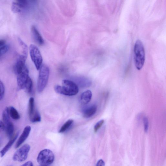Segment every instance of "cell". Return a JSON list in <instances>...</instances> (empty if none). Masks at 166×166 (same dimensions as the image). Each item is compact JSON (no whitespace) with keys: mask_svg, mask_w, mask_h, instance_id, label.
<instances>
[{"mask_svg":"<svg viewBox=\"0 0 166 166\" xmlns=\"http://www.w3.org/2000/svg\"><path fill=\"white\" fill-rule=\"evenodd\" d=\"M62 84V86L57 85L54 87L55 92L58 94L71 96L77 95L79 92L78 87L73 81L63 80Z\"/></svg>","mask_w":166,"mask_h":166,"instance_id":"6da1fadb","label":"cell"},{"mask_svg":"<svg viewBox=\"0 0 166 166\" xmlns=\"http://www.w3.org/2000/svg\"><path fill=\"white\" fill-rule=\"evenodd\" d=\"M134 60L136 69L140 70L143 67L145 61V52L143 43L140 40H137L134 49Z\"/></svg>","mask_w":166,"mask_h":166,"instance_id":"7a4b0ae2","label":"cell"},{"mask_svg":"<svg viewBox=\"0 0 166 166\" xmlns=\"http://www.w3.org/2000/svg\"><path fill=\"white\" fill-rule=\"evenodd\" d=\"M40 70L37 81V90L39 92H41L44 90L47 85L50 70L45 64L41 66Z\"/></svg>","mask_w":166,"mask_h":166,"instance_id":"3957f363","label":"cell"},{"mask_svg":"<svg viewBox=\"0 0 166 166\" xmlns=\"http://www.w3.org/2000/svg\"><path fill=\"white\" fill-rule=\"evenodd\" d=\"M55 159V155L52 151L49 149H44L41 151L37 158L38 163L42 166H48L53 163Z\"/></svg>","mask_w":166,"mask_h":166,"instance_id":"277c9868","label":"cell"},{"mask_svg":"<svg viewBox=\"0 0 166 166\" xmlns=\"http://www.w3.org/2000/svg\"><path fill=\"white\" fill-rule=\"evenodd\" d=\"M30 57L37 70L40 69L43 62V58L41 52L35 45L32 44L29 47Z\"/></svg>","mask_w":166,"mask_h":166,"instance_id":"5b68a950","label":"cell"},{"mask_svg":"<svg viewBox=\"0 0 166 166\" xmlns=\"http://www.w3.org/2000/svg\"><path fill=\"white\" fill-rule=\"evenodd\" d=\"M30 149V147L28 144L24 145L17 150L13 157V160L19 162H22L27 158Z\"/></svg>","mask_w":166,"mask_h":166,"instance_id":"8992f818","label":"cell"},{"mask_svg":"<svg viewBox=\"0 0 166 166\" xmlns=\"http://www.w3.org/2000/svg\"><path fill=\"white\" fill-rule=\"evenodd\" d=\"M17 75L18 89L24 90L26 83L30 77L29 75V71L27 67L20 74Z\"/></svg>","mask_w":166,"mask_h":166,"instance_id":"52a82bcc","label":"cell"},{"mask_svg":"<svg viewBox=\"0 0 166 166\" xmlns=\"http://www.w3.org/2000/svg\"><path fill=\"white\" fill-rule=\"evenodd\" d=\"M27 57L23 55L19 57L15 66L14 70L16 75L22 72L26 67V62Z\"/></svg>","mask_w":166,"mask_h":166,"instance_id":"ba28073f","label":"cell"},{"mask_svg":"<svg viewBox=\"0 0 166 166\" xmlns=\"http://www.w3.org/2000/svg\"><path fill=\"white\" fill-rule=\"evenodd\" d=\"M31 131L30 126H27L26 127L16 143L15 146L16 148H19L26 141L30 134Z\"/></svg>","mask_w":166,"mask_h":166,"instance_id":"9c48e42d","label":"cell"},{"mask_svg":"<svg viewBox=\"0 0 166 166\" xmlns=\"http://www.w3.org/2000/svg\"><path fill=\"white\" fill-rule=\"evenodd\" d=\"M32 35L34 40L40 46L43 45L44 43V40L35 26H32L31 28Z\"/></svg>","mask_w":166,"mask_h":166,"instance_id":"30bf717a","label":"cell"},{"mask_svg":"<svg viewBox=\"0 0 166 166\" xmlns=\"http://www.w3.org/2000/svg\"><path fill=\"white\" fill-rule=\"evenodd\" d=\"M74 82L77 85L82 87H88L90 86L92 82L89 79L82 77H77L74 79Z\"/></svg>","mask_w":166,"mask_h":166,"instance_id":"8fae6325","label":"cell"},{"mask_svg":"<svg viewBox=\"0 0 166 166\" xmlns=\"http://www.w3.org/2000/svg\"><path fill=\"white\" fill-rule=\"evenodd\" d=\"M18 135L19 133H18L15 135L13 137H12L11 138L10 140H9L6 146H5L4 148L1 150V152H0V155H1L2 157H4V156L8 152V151L11 147L12 145L15 142V141L17 139Z\"/></svg>","mask_w":166,"mask_h":166,"instance_id":"7c38bea8","label":"cell"},{"mask_svg":"<svg viewBox=\"0 0 166 166\" xmlns=\"http://www.w3.org/2000/svg\"><path fill=\"white\" fill-rule=\"evenodd\" d=\"M92 96V92L90 90H88L83 92L80 97L81 103L84 105L88 103L91 100Z\"/></svg>","mask_w":166,"mask_h":166,"instance_id":"4fadbf2b","label":"cell"},{"mask_svg":"<svg viewBox=\"0 0 166 166\" xmlns=\"http://www.w3.org/2000/svg\"><path fill=\"white\" fill-rule=\"evenodd\" d=\"M97 106L93 105L86 109L84 112V116L85 118H88L93 116L96 113Z\"/></svg>","mask_w":166,"mask_h":166,"instance_id":"5bb4252c","label":"cell"},{"mask_svg":"<svg viewBox=\"0 0 166 166\" xmlns=\"http://www.w3.org/2000/svg\"><path fill=\"white\" fill-rule=\"evenodd\" d=\"M37 111L35 110L33 98L31 97L29 100L28 105V114L30 119L36 114Z\"/></svg>","mask_w":166,"mask_h":166,"instance_id":"9a60e30c","label":"cell"},{"mask_svg":"<svg viewBox=\"0 0 166 166\" xmlns=\"http://www.w3.org/2000/svg\"><path fill=\"white\" fill-rule=\"evenodd\" d=\"M6 125L5 129L8 137L12 138L13 137L14 130V126L13 124L11 122H9Z\"/></svg>","mask_w":166,"mask_h":166,"instance_id":"2e32d148","label":"cell"},{"mask_svg":"<svg viewBox=\"0 0 166 166\" xmlns=\"http://www.w3.org/2000/svg\"><path fill=\"white\" fill-rule=\"evenodd\" d=\"M2 118L3 122L5 124H7L11 121L10 120V119L9 108L8 107H6L3 112Z\"/></svg>","mask_w":166,"mask_h":166,"instance_id":"e0dca14e","label":"cell"},{"mask_svg":"<svg viewBox=\"0 0 166 166\" xmlns=\"http://www.w3.org/2000/svg\"><path fill=\"white\" fill-rule=\"evenodd\" d=\"M10 116L11 118L15 120H17L20 118L18 112L14 107L11 106L9 108Z\"/></svg>","mask_w":166,"mask_h":166,"instance_id":"ac0fdd59","label":"cell"},{"mask_svg":"<svg viewBox=\"0 0 166 166\" xmlns=\"http://www.w3.org/2000/svg\"><path fill=\"white\" fill-rule=\"evenodd\" d=\"M18 41L22 48V55L27 57L28 54V48L27 45L20 38L18 39Z\"/></svg>","mask_w":166,"mask_h":166,"instance_id":"d6986e66","label":"cell"},{"mask_svg":"<svg viewBox=\"0 0 166 166\" xmlns=\"http://www.w3.org/2000/svg\"><path fill=\"white\" fill-rule=\"evenodd\" d=\"M73 122H74V120L72 119H70L67 120L66 122L62 126L59 131V133H63L64 132L69 128L70 127L72 124Z\"/></svg>","mask_w":166,"mask_h":166,"instance_id":"ffe728a7","label":"cell"},{"mask_svg":"<svg viewBox=\"0 0 166 166\" xmlns=\"http://www.w3.org/2000/svg\"><path fill=\"white\" fill-rule=\"evenodd\" d=\"M33 84L31 78H29L26 83L24 90L28 93H31L33 90Z\"/></svg>","mask_w":166,"mask_h":166,"instance_id":"44dd1931","label":"cell"},{"mask_svg":"<svg viewBox=\"0 0 166 166\" xmlns=\"http://www.w3.org/2000/svg\"><path fill=\"white\" fill-rule=\"evenodd\" d=\"M12 2L16 4L22 9L27 5V0H13Z\"/></svg>","mask_w":166,"mask_h":166,"instance_id":"7402d4cb","label":"cell"},{"mask_svg":"<svg viewBox=\"0 0 166 166\" xmlns=\"http://www.w3.org/2000/svg\"><path fill=\"white\" fill-rule=\"evenodd\" d=\"M30 119L33 123H37L41 121V117L40 114L37 111L36 114Z\"/></svg>","mask_w":166,"mask_h":166,"instance_id":"603a6c76","label":"cell"},{"mask_svg":"<svg viewBox=\"0 0 166 166\" xmlns=\"http://www.w3.org/2000/svg\"><path fill=\"white\" fill-rule=\"evenodd\" d=\"M22 9L17 4L13 2L12 6V10L14 13H19L21 12Z\"/></svg>","mask_w":166,"mask_h":166,"instance_id":"cb8c5ba5","label":"cell"},{"mask_svg":"<svg viewBox=\"0 0 166 166\" xmlns=\"http://www.w3.org/2000/svg\"><path fill=\"white\" fill-rule=\"evenodd\" d=\"M5 93V87L2 82L0 80V101L3 98Z\"/></svg>","mask_w":166,"mask_h":166,"instance_id":"d4e9b609","label":"cell"},{"mask_svg":"<svg viewBox=\"0 0 166 166\" xmlns=\"http://www.w3.org/2000/svg\"><path fill=\"white\" fill-rule=\"evenodd\" d=\"M104 120H101L95 124L94 126V131L95 132H96L101 127V126L104 124Z\"/></svg>","mask_w":166,"mask_h":166,"instance_id":"484cf974","label":"cell"},{"mask_svg":"<svg viewBox=\"0 0 166 166\" xmlns=\"http://www.w3.org/2000/svg\"><path fill=\"white\" fill-rule=\"evenodd\" d=\"M9 47L7 45H4L0 48V57L5 54L9 50Z\"/></svg>","mask_w":166,"mask_h":166,"instance_id":"4316f807","label":"cell"},{"mask_svg":"<svg viewBox=\"0 0 166 166\" xmlns=\"http://www.w3.org/2000/svg\"><path fill=\"white\" fill-rule=\"evenodd\" d=\"M144 130L145 133H147L149 128V121L148 119L145 117L144 119Z\"/></svg>","mask_w":166,"mask_h":166,"instance_id":"83f0119b","label":"cell"},{"mask_svg":"<svg viewBox=\"0 0 166 166\" xmlns=\"http://www.w3.org/2000/svg\"><path fill=\"white\" fill-rule=\"evenodd\" d=\"M105 163L104 161L100 159L98 161V162L97 163L96 166H105Z\"/></svg>","mask_w":166,"mask_h":166,"instance_id":"f1b7e54d","label":"cell"},{"mask_svg":"<svg viewBox=\"0 0 166 166\" xmlns=\"http://www.w3.org/2000/svg\"><path fill=\"white\" fill-rule=\"evenodd\" d=\"M6 126L4 122L0 120V130H3L5 129Z\"/></svg>","mask_w":166,"mask_h":166,"instance_id":"f546056e","label":"cell"},{"mask_svg":"<svg viewBox=\"0 0 166 166\" xmlns=\"http://www.w3.org/2000/svg\"><path fill=\"white\" fill-rule=\"evenodd\" d=\"M22 166H33V163L31 161L27 162L23 164Z\"/></svg>","mask_w":166,"mask_h":166,"instance_id":"4dcf8cb0","label":"cell"},{"mask_svg":"<svg viewBox=\"0 0 166 166\" xmlns=\"http://www.w3.org/2000/svg\"><path fill=\"white\" fill-rule=\"evenodd\" d=\"M6 42L3 40H0V48L5 45Z\"/></svg>","mask_w":166,"mask_h":166,"instance_id":"1f68e13d","label":"cell"},{"mask_svg":"<svg viewBox=\"0 0 166 166\" xmlns=\"http://www.w3.org/2000/svg\"><path fill=\"white\" fill-rule=\"evenodd\" d=\"M31 1L33 2H36L37 0H31Z\"/></svg>","mask_w":166,"mask_h":166,"instance_id":"d6a6232c","label":"cell"}]
</instances>
